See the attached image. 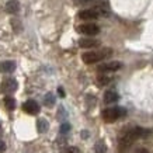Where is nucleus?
Here are the masks:
<instances>
[{
  "mask_svg": "<svg viewBox=\"0 0 153 153\" xmlns=\"http://www.w3.org/2000/svg\"><path fill=\"white\" fill-rule=\"evenodd\" d=\"M44 101H45V105L47 107H52L55 104V96L52 93H48L47 96H45V98H44Z\"/></svg>",
  "mask_w": 153,
  "mask_h": 153,
  "instance_id": "obj_16",
  "label": "nucleus"
},
{
  "mask_svg": "<svg viewBox=\"0 0 153 153\" xmlns=\"http://www.w3.org/2000/svg\"><path fill=\"white\" fill-rule=\"evenodd\" d=\"M4 104L9 110H14V108H16V101H14V98L10 97V96H7V97L4 98Z\"/></svg>",
  "mask_w": 153,
  "mask_h": 153,
  "instance_id": "obj_17",
  "label": "nucleus"
},
{
  "mask_svg": "<svg viewBox=\"0 0 153 153\" xmlns=\"http://www.w3.org/2000/svg\"><path fill=\"white\" fill-rule=\"evenodd\" d=\"M150 135H153V131L145 129L140 126H135L129 129L125 135L121 136L120 142H118V153H126L128 149L135 143V140H138L139 138H149Z\"/></svg>",
  "mask_w": 153,
  "mask_h": 153,
  "instance_id": "obj_1",
  "label": "nucleus"
},
{
  "mask_svg": "<svg viewBox=\"0 0 153 153\" xmlns=\"http://www.w3.org/2000/svg\"><path fill=\"white\" fill-rule=\"evenodd\" d=\"M134 153H149V152H148V149L142 148V149H138V150H136V152H134Z\"/></svg>",
  "mask_w": 153,
  "mask_h": 153,
  "instance_id": "obj_22",
  "label": "nucleus"
},
{
  "mask_svg": "<svg viewBox=\"0 0 153 153\" xmlns=\"http://www.w3.org/2000/svg\"><path fill=\"white\" fill-rule=\"evenodd\" d=\"M37 126H38V131H39V134H44V132H47L49 125H48L47 120H44V118H39L37 121Z\"/></svg>",
  "mask_w": 153,
  "mask_h": 153,
  "instance_id": "obj_14",
  "label": "nucleus"
},
{
  "mask_svg": "<svg viewBox=\"0 0 153 153\" xmlns=\"http://www.w3.org/2000/svg\"><path fill=\"white\" fill-rule=\"evenodd\" d=\"M126 114V111L122 108V107H110L102 111V120L111 124V122H115L117 120H120Z\"/></svg>",
  "mask_w": 153,
  "mask_h": 153,
  "instance_id": "obj_3",
  "label": "nucleus"
},
{
  "mask_svg": "<svg viewBox=\"0 0 153 153\" xmlns=\"http://www.w3.org/2000/svg\"><path fill=\"white\" fill-rule=\"evenodd\" d=\"M118 98H120V96H118L114 90H108V91H105V94H104V102H105V104L117 102L118 101Z\"/></svg>",
  "mask_w": 153,
  "mask_h": 153,
  "instance_id": "obj_12",
  "label": "nucleus"
},
{
  "mask_svg": "<svg viewBox=\"0 0 153 153\" xmlns=\"http://www.w3.org/2000/svg\"><path fill=\"white\" fill-rule=\"evenodd\" d=\"M4 150H6V145H4V142H3V140H0V153L4 152Z\"/></svg>",
  "mask_w": 153,
  "mask_h": 153,
  "instance_id": "obj_20",
  "label": "nucleus"
},
{
  "mask_svg": "<svg viewBox=\"0 0 153 153\" xmlns=\"http://www.w3.org/2000/svg\"><path fill=\"white\" fill-rule=\"evenodd\" d=\"M98 11L94 9H88V10H82L79 13V19L80 20H86V21H91V20H97L98 19Z\"/></svg>",
  "mask_w": 153,
  "mask_h": 153,
  "instance_id": "obj_8",
  "label": "nucleus"
},
{
  "mask_svg": "<svg viewBox=\"0 0 153 153\" xmlns=\"http://www.w3.org/2000/svg\"><path fill=\"white\" fill-rule=\"evenodd\" d=\"M111 55H112V49H110V48H102L100 51L84 52L83 55H82V59H83L84 63L91 65V63H97V62L105 59V58H110Z\"/></svg>",
  "mask_w": 153,
  "mask_h": 153,
  "instance_id": "obj_2",
  "label": "nucleus"
},
{
  "mask_svg": "<svg viewBox=\"0 0 153 153\" xmlns=\"http://www.w3.org/2000/svg\"><path fill=\"white\" fill-rule=\"evenodd\" d=\"M20 10V1L19 0H9L7 4H6V11L10 14H16L19 13Z\"/></svg>",
  "mask_w": 153,
  "mask_h": 153,
  "instance_id": "obj_10",
  "label": "nucleus"
},
{
  "mask_svg": "<svg viewBox=\"0 0 153 153\" xmlns=\"http://www.w3.org/2000/svg\"><path fill=\"white\" fill-rule=\"evenodd\" d=\"M66 153H82V152H80L79 148H76V146H70V148L66 149Z\"/></svg>",
  "mask_w": 153,
  "mask_h": 153,
  "instance_id": "obj_18",
  "label": "nucleus"
},
{
  "mask_svg": "<svg viewBox=\"0 0 153 153\" xmlns=\"http://www.w3.org/2000/svg\"><path fill=\"white\" fill-rule=\"evenodd\" d=\"M77 30V33L83 34V35H90V37H93V35H97L100 33V27H98L97 24H80L79 27L76 28Z\"/></svg>",
  "mask_w": 153,
  "mask_h": 153,
  "instance_id": "obj_4",
  "label": "nucleus"
},
{
  "mask_svg": "<svg viewBox=\"0 0 153 153\" xmlns=\"http://www.w3.org/2000/svg\"><path fill=\"white\" fill-rule=\"evenodd\" d=\"M110 82H111V77H110V76H107L105 73H101L97 77V84L98 86H105V84H108Z\"/></svg>",
  "mask_w": 153,
  "mask_h": 153,
  "instance_id": "obj_15",
  "label": "nucleus"
},
{
  "mask_svg": "<svg viewBox=\"0 0 153 153\" xmlns=\"http://www.w3.org/2000/svg\"><path fill=\"white\" fill-rule=\"evenodd\" d=\"M94 152L96 153H107V145L104 140H97L94 145Z\"/></svg>",
  "mask_w": 153,
  "mask_h": 153,
  "instance_id": "obj_13",
  "label": "nucleus"
},
{
  "mask_svg": "<svg viewBox=\"0 0 153 153\" xmlns=\"http://www.w3.org/2000/svg\"><path fill=\"white\" fill-rule=\"evenodd\" d=\"M14 69H16V63L11 60H4V62L0 63V72L1 73H11Z\"/></svg>",
  "mask_w": 153,
  "mask_h": 153,
  "instance_id": "obj_11",
  "label": "nucleus"
},
{
  "mask_svg": "<svg viewBox=\"0 0 153 153\" xmlns=\"http://www.w3.org/2000/svg\"><path fill=\"white\" fill-rule=\"evenodd\" d=\"M122 68V63L118 60H112V62H105L97 68V70L100 73H108V72H117Z\"/></svg>",
  "mask_w": 153,
  "mask_h": 153,
  "instance_id": "obj_5",
  "label": "nucleus"
},
{
  "mask_svg": "<svg viewBox=\"0 0 153 153\" xmlns=\"http://www.w3.org/2000/svg\"><path fill=\"white\" fill-rule=\"evenodd\" d=\"M0 132H1V126H0Z\"/></svg>",
  "mask_w": 153,
  "mask_h": 153,
  "instance_id": "obj_23",
  "label": "nucleus"
},
{
  "mask_svg": "<svg viewBox=\"0 0 153 153\" xmlns=\"http://www.w3.org/2000/svg\"><path fill=\"white\" fill-rule=\"evenodd\" d=\"M69 129H70L69 124H63V125L60 126V132H62V134H68V132H69Z\"/></svg>",
  "mask_w": 153,
  "mask_h": 153,
  "instance_id": "obj_19",
  "label": "nucleus"
},
{
  "mask_svg": "<svg viewBox=\"0 0 153 153\" xmlns=\"http://www.w3.org/2000/svg\"><path fill=\"white\" fill-rule=\"evenodd\" d=\"M17 90V82L14 79H6L3 80V83L0 86V91L4 94H10Z\"/></svg>",
  "mask_w": 153,
  "mask_h": 153,
  "instance_id": "obj_6",
  "label": "nucleus"
},
{
  "mask_svg": "<svg viewBox=\"0 0 153 153\" xmlns=\"http://www.w3.org/2000/svg\"><path fill=\"white\" fill-rule=\"evenodd\" d=\"M58 93H59L60 97H65V91H63V88H62V87L58 88Z\"/></svg>",
  "mask_w": 153,
  "mask_h": 153,
  "instance_id": "obj_21",
  "label": "nucleus"
},
{
  "mask_svg": "<svg viewBox=\"0 0 153 153\" xmlns=\"http://www.w3.org/2000/svg\"><path fill=\"white\" fill-rule=\"evenodd\" d=\"M23 110L27 114H31V115H35V114H38L39 112V105H38V102L35 101V100H27V101L23 104Z\"/></svg>",
  "mask_w": 153,
  "mask_h": 153,
  "instance_id": "obj_7",
  "label": "nucleus"
},
{
  "mask_svg": "<svg viewBox=\"0 0 153 153\" xmlns=\"http://www.w3.org/2000/svg\"><path fill=\"white\" fill-rule=\"evenodd\" d=\"M79 47L86 48V49L96 48V47H100V41L94 39V38H82V39H79Z\"/></svg>",
  "mask_w": 153,
  "mask_h": 153,
  "instance_id": "obj_9",
  "label": "nucleus"
}]
</instances>
